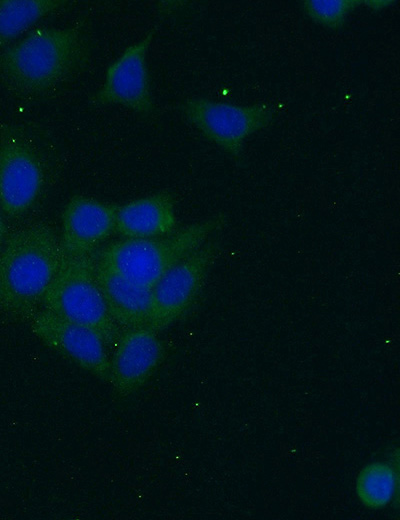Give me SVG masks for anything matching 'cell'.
Returning a JSON list of instances; mask_svg holds the SVG:
<instances>
[{
  "instance_id": "cell-1",
  "label": "cell",
  "mask_w": 400,
  "mask_h": 520,
  "mask_svg": "<svg viewBox=\"0 0 400 520\" xmlns=\"http://www.w3.org/2000/svg\"><path fill=\"white\" fill-rule=\"evenodd\" d=\"M89 59L80 23L40 27L0 54V81L21 95H40L81 72Z\"/></svg>"
},
{
  "instance_id": "cell-8",
  "label": "cell",
  "mask_w": 400,
  "mask_h": 520,
  "mask_svg": "<svg viewBox=\"0 0 400 520\" xmlns=\"http://www.w3.org/2000/svg\"><path fill=\"white\" fill-rule=\"evenodd\" d=\"M155 29L128 46L107 68L101 88L91 98L98 105H121L140 114L153 111L147 52Z\"/></svg>"
},
{
  "instance_id": "cell-14",
  "label": "cell",
  "mask_w": 400,
  "mask_h": 520,
  "mask_svg": "<svg viewBox=\"0 0 400 520\" xmlns=\"http://www.w3.org/2000/svg\"><path fill=\"white\" fill-rule=\"evenodd\" d=\"M65 3L62 0H0V48Z\"/></svg>"
},
{
  "instance_id": "cell-10",
  "label": "cell",
  "mask_w": 400,
  "mask_h": 520,
  "mask_svg": "<svg viewBox=\"0 0 400 520\" xmlns=\"http://www.w3.org/2000/svg\"><path fill=\"white\" fill-rule=\"evenodd\" d=\"M165 355L158 332L148 326L128 328L117 338L109 366V382L121 397H127L151 378Z\"/></svg>"
},
{
  "instance_id": "cell-12",
  "label": "cell",
  "mask_w": 400,
  "mask_h": 520,
  "mask_svg": "<svg viewBox=\"0 0 400 520\" xmlns=\"http://www.w3.org/2000/svg\"><path fill=\"white\" fill-rule=\"evenodd\" d=\"M177 217L173 196L158 192L118 206L115 231L125 239L154 238L175 231Z\"/></svg>"
},
{
  "instance_id": "cell-13",
  "label": "cell",
  "mask_w": 400,
  "mask_h": 520,
  "mask_svg": "<svg viewBox=\"0 0 400 520\" xmlns=\"http://www.w3.org/2000/svg\"><path fill=\"white\" fill-rule=\"evenodd\" d=\"M95 279L116 324L128 328L147 326L151 289L143 287L95 260Z\"/></svg>"
},
{
  "instance_id": "cell-11",
  "label": "cell",
  "mask_w": 400,
  "mask_h": 520,
  "mask_svg": "<svg viewBox=\"0 0 400 520\" xmlns=\"http://www.w3.org/2000/svg\"><path fill=\"white\" fill-rule=\"evenodd\" d=\"M118 205L83 195L73 196L62 214L60 243L74 257L93 254L94 249L115 231Z\"/></svg>"
},
{
  "instance_id": "cell-5",
  "label": "cell",
  "mask_w": 400,
  "mask_h": 520,
  "mask_svg": "<svg viewBox=\"0 0 400 520\" xmlns=\"http://www.w3.org/2000/svg\"><path fill=\"white\" fill-rule=\"evenodd\" d=\"M181 110L208 140L235 158L241 155L245 139L268 127L275 117L266 103L240 106L205 98H188Z\"/></svg>"
},
{
  "instance_id": "cell-18",
  "label": "cell",
  "mask_w": 400,
  "mask_h": 520,
  "mask_svg": "<svg viewBox=\"0 0 400 520\" xmlns=\"http://www.w3.org/2000/svg\"><path fill=\"white\" fill-rule=\"evenodd\" d=\"M5 238H6V226H5L3 218L1 217V214H0V245L4 242Z\"/></svg>"
},
{
  "instance_id": "cell-2",
  "label": "cell",
  "mask_w": 400,
  "mask_h": 520,
  "mask_svg": "<svg viewBox=\"0 0 400 520\" xmlns=\"http://www.w3.org/2000/svg\"><path fill=\"white\" fill-rule=\"evenodd\" d=\"M0 252V307L29 320L59 270L63 249L54 230L38 222L11 233Z\"/></svg>"
},
{
  "instance_id": "cell-16",
  "label": "cell",
  "mask_w": 400,
  "mask_h": 520,
  "mask_svg": "<svg viewBox=\"0 0 400 520\" xmlns=\"http://www.w3.org/2000/svg\"><path fill=\"white\" fill-rule=\"evenodd\" d=\"M300 5L315 23L338 30L345 25L350 13L363 5V0H304Z\"/></svg>"
},
{
  "instance_id": "cell-6",
  "label": "cell",
  "mask_w": 400,
  "mask_h": 520,
  "mask_svg": "<svg viewBox=\"0 0 400 520\" xmlns=\"http://www.w3.org/2000/svg\"><path fill=\"white\" fill-rule=\"evenodd\" d=\"M218 252L219 244L216 241L205 242L153 286L148 327L159 332L189 310Z\"/></svg>"
},
{
  "instance_id": "cell-7",
  "label": "cell",
  "mask_w": 400,
  "mask_h": 520,
  "mask_svg": "<svg viewBox=\"0 0 400 520\" xmlns=\"http://www.w3.org/2000/svg\"><path fill=\"white\" fill-rule=\"evenodd\" d=\"M44 183L40 157L18 130L5 128L0 135V207L19 217L37 200Z\"/></svg>"
},
{
  "instance_id": "cell-4",
  "label": "cell",
  "mask_w": 400,
  "mask_h": 520,
  "mask_svg": "<svg viewBox=\"0 0 400 520\" xmlns=\"http://www.w3.org/2000/svg\"><path fill=\"white\" fill-rule=\"evenodd\" d=\"M93 254L74 257L63 251L58 272L42 299L45 310L96 331L106 345L118 338V327L110 315L95 279Z\"/></svg>"
},
{
  "instance_id": "cell-3",
  "label": "cell",
  "mask_w": 400,
  "mask_h": 520,
  "mask_svg": "<svg viewBox=\"0 0 400 520\" xmlns=\"http://www.w3.org/2000/svg\"><path fill=\"white\" fill-rule=\"evenodd\" d=\"M222 215L187 225L168 235L124 239L104 248L96 259L107 268L149 289L178 262L223 227Z\"/></svg>"
},
{
  "instance_id": "cell-15",
  "label": "cell",
  "mask_w": 400,
  "mask_h": 520,
  "mask_svg": "<svg viewBox=\"0 0 400 520\" xmlns=\"http://www.w3.org/2000/svg\"><path fill=\"white\" fill-rule=\"evenodd\" d=\"M396 488L397 474L386 462L368 463L356 477L357 497L365 507L370 509L386 507L392 501Z\"/></svg>"
},
{
  "instance_id": "cell-9",
  "label": "cell",
  "mask_w": 400,
  "mask_h": 520,
  "mask_svg": "<svg viewBox=\"0 0 400 520\" xmlns=\"http://www.w3.org/2000/svg\"><path fill=\"white\" fill-rule=\"evenodd\" d=\"M28 321L32 332L47 346L96 377L109 380L110 359L96 331L45 309L34 312Z\"/></svg>"
},
{
  "instance_id": "cell-17",
  "label": "cell",
  "mask_w": 400,
  "mask_h": 520,
  "mask_svg": "<svg viewBox=\"0 0 400 520\" xmlns=\"http://www.w3.org/2000/svg\"><path fill=\"white\" fill-rule=\"evenodd\" d=\"M394 1H386V0H366L363 1V5L369 7L370 9L374 11H380L391 4H393Z\"/></svg>"
}]
</instances>
